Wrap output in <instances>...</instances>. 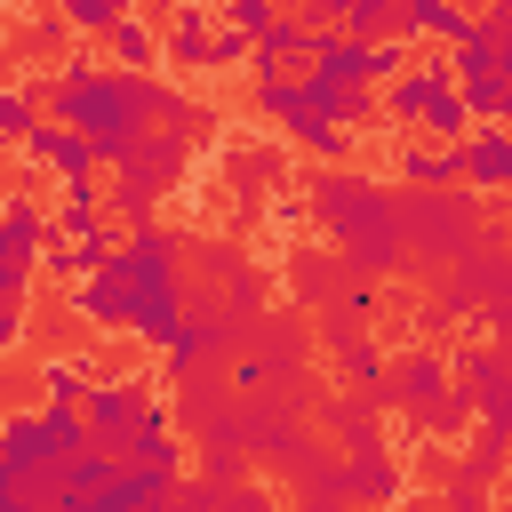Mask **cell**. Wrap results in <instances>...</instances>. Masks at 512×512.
<instances>
[{
	"label": "cell",
	"instance_id": "1",
	"mask_svg": "<svg viewBox=\"0 0 512 512\" xmlns=\"http://www.w3.org/2000/svg\"><path fill=\"white\" fill-rule=\"evenodd\" d=\"M40 120L72 128L96 168H120L128 144L152 128L144 120V72H120V64H96V56H64V72L40 88Z\"/></svg>",
	"mask_w": 512,
	"mask_h": 512
},
{
	"label": "cell",
	"instance_id": "2",
	"mask_svg": "<svg viewBox=\"0 0 512 512\" xmlns=\"http://www.w3.org/2000/svg\"><path fill=\"white\" fill-rule=\"evenodd\" d=\"M312 216H320V232L336 240V256L360 280L400 272V200L376 176H320L312 184Z\"/></svg>",
	"mask_w": 512,
	"mask_h": 512
},
{
	"label": "cell",
	"instance_id": "3",
	"mask_svg": "<svg viewBox=\"0 0 512 512\" xmlns=\"http://www.w3.org/2000/svg\"><path fill=\"white\" fill-rule=\"evenodd\" d=\"M96 272H112L120 288H128V336H144V344H160L176 320H184V272H176V232H160V224H136V232H120V248L96 264Z\"/></svg>",
	"mask_w": 512,
	"mask_h": 512
},
{
	"label": "cell",
	"instance_id": "4",
	"mask_svg": "<svg viewBox=\"0 0 512 512\" xmlns=\"http://www.w3.org/2000/svg\"><path fill=\"white\" fill-rule=\"evenodd\" d=\"M184 160H192V136H184V128H144V136L128 144V160H120V168H112V184H104V200H112L120 232L152 224V208H160V192H176Z\"/></svg>",
	"mask_w": 512,
	"mask_h": 512
},
{
	"label": "cell",
	"instance_id": "5",
	"mask_svg": "<svg viewBox=\"0 0 512 512\" xmlns=\"http://www.w3.org/2000/svg\"><path fill=\"white\" fill-rule=\"evenodd\" d=\"M328 104H336V88H320L312 72H296V80H256V112L280 120L288 144L312 152V160H344V152H352V128H336Z\"/></svg>",
	"mask_w": 512,
	"mask_h": 512
},
{
	"label": "cell",
	"instance_id": "6",
	"mask_svg": "<svg viewBox=\"0 0 512 512\" xmlns=\"http://www.w3.org/2000/svg\"><path fill=\"white\" fill-rule=\"evenodd\" d=\"M384 112H392L400 128H424V136H440V144L472 136V120H464V104H456V88H448V64H440V56H424V64H400V72L384 80Z\"/></svg>",
	"mask_w": 512,
	"mask_h": 512
},
{
	"label": "cell",
	"instance_id": "7",
	"mask_svg": "<svg viewBox=\"0 0 512 512\" xmlns=\"http://www.w3.org/2000/svg\"><path fill=\"white\" fill-rule=\"evenodd\" d=\"M80 424H88V448L128 456V440H136L144 424H168V408H160V392H152L144 376H96L88 400H80Z\"/></svg>",
	"mask_w": 512,
	"mask_h": 512
},
{
	"label": "cell",
	"instance_id": "8",
	"mask_svg": "<svg viewBox=\"0 0 512 512\" xmlns=\"http://www.w3.org/2000/svg\"><path fill=\"white\" fill-rule=\"evenodd\" d=\"M400 64H416L408 40H344L336 24H320L312 32V56H304V72L320 88H384Z\"/></svg>",
	"mask_w": 512,
	"mask_h": 512
},
{
	"label": "cell",
	"instance_id": "9",
	"mask_svg": "<svg viewBox=\"0 0 512 512\" xmlns=\"http://www.w3.org/2000/svg\"><path fill=\"white\" fill-rule=\"evenodd\" d=\"M384 408H408L424 432H456L464 424V400H456V376L440 352H400L384 368Z\"/></svg>",
	"mask_w": 512,
	"mask_h": 512
},
{
	"label": "cell",
	"instance_id": "10",
	"mask_svg": "<svg viewBox=\"0 0 512 512\" xmlns=\"http://www.w3.org/2000/svg\"><path fill=\"white\" fill-rule=\"evenodd\" d=\"M40 240H48V208L32 192H8L0 200V304H24L40 272Z\"/></svg>",
	"mask_w": 512,
	"mask_h": 512
},
{
	"label": "cell",
	"instance_id": "11",
	"mask_svg": "<svg viewBox=\"0 0 512 512\" xmlns=\"http://www.w3.org/2000/svg\"><path fill=\"white\" fill-rule=\"evenodd\" d=\"M456 376H464V384H456V400H464V408H480V432H496V440H504V432H512V384H504L496 344H472V352L456 360Z\"/></svg>",
	"mask_w": 512,
	"mask_h": 512
},
{
	"label": "cell",
	"instance_id": "12",
	"mask_svg": "<svg viewBox=\"0 0 512 512\" xmlns=\"http://www.w3.org/2000/svg\"><path fill=\"white\" fill-rule=\"evenodd\" d=\"M336 472H344L352 512H376V504H392V496H400V464L376 448V432H368V440H352V456H344Z\"/></svg>",
	"mask_w": 512,
	"mask_h": 512
},
{
	"label": "cell",
	"instance_id": "13",
	"mask_svg": "<svg viewBox=\"0 0 512 512\" xmlns=\"http://www.w3.org/2000/svg\"><path fill=\"white\" fill-rule=\"evenodd\" d=\"M464 32H472L464 0H392V40H440V48H456Z\"/></svg>",
	"mask_w": 512,
	"mask_h": 512
},
{
	"label": "cell",
	"instance_id": "14",
	"mask_svg": "<svg viewBox=\"0 0 512 512\" xmlns=\"http://www.w3.org/2000/svg\"><path fill=\"white\" fill-rule=\"evenodd\" d=\"M456 176H464L472 192H504V184H512V136H504V128L456 136Z\"/></svg>",
	"mask_w": 512,
	"mask_h": 512
},
{
	"label": "cell",
	"instance_id": "15",
	"mask_svg": "<svg viewBox=\"0 0 512 512\" xmlns=\"http://www.w3.org/2000/svg\"><path fill=\"white\" fill-rule=\"evenodd\" d=\"M312 32L320 24H304V16H272L264 40H256V80H296L304 56H312Z\"/></svg>",
	"mask_w": 512,
	"mask_h": 512
},
{
	"label": "cell",
	"instance_id": "16",
	"mask_svg": "<svg viewBox=\"0 0 512 512\" xmlns=\"http://www.w3.org/2000/svg\"><path fill=\"white\" fill-rule=\"evenodd\" d=\"M16 152H24V160H40V168H56L64 184H80V176H96V152H88V144H80L72 128H56V120H40V128H32V136H24Z\"/></svg>",
	"mask_w": 512,
	"mask_h": 512
},
{
	"label": "cell",
	"instance_id": "17",
	"mask_svg": "<svg viewBox=\"0 0 512 512\" xmlns=\"http://www.w3.org/2000/svg\"><path fill=\"white\" fill-rule=\"evenodd\" d=\"M232 336H240V320H224V312H200V320H176V328L160 336V352H168L176 368H192V360H216V352H232Z\"/></svg>",
	"mask_w": 512,
	"mask_h": 512
},
{
	"label": "cell",
	"instance_id": "18",
	"mask_svg": "<svg viewBox=\"0 0 512 512\" xmlns=\"http://www.w3.org/2000/svg\"><path fill=\"white\" fill-rule=\"evenodd\" d=\"M200 56H208V8H200V0H176V16H168V40H160V64H176V72H200Z\"/></svg>",
	"mask_w": 512,
	"mask_h": 512
},
{
	"label": "cell",
	"instance_id": "19",
	"mask_svg": "<svg viewBox=\"0 0 512 512\" xmlns=\"http://www.w3.org/2000/svg\"><path fill=\"white\" fill-rule=\"evenodd\" d=\"M72 320H96V328H128V288L112 272H88L72 280Z\"/></svg>",
	"mask_w": 512,
	"mask_h": 512
},
{
	"label": "cell",
	"instance_id": "20",
	"mask_svg": "<svg viewBox=\"0 0 512 512\" xmlns=\"http://www.w3.org/2000/svg\"><path fill=\"white\" fill-rule=\"evenodd\" d=\"M104 40H112V64H120V72H160V40H152L144 16H120Z\"/></svg>",
	"mask_w": 512,
	"mask_h": 512
},
{
	"label": "cell",
	"instance_id": "21",
	"mask_svg": "<svg viewBox=\"0 0 512 512\" xmlns=\"http://www.w3.org/2000/svg\"><path fill=\"white\" fill-rule=\"evenodd\" d=\"M400 184H424V192L456 184V144H408L400 152Z\"/></svg>",
	"mask_w": 512,
	"mask_h": 512
},
{
	"label": "cell",
	"instance_id": "22",
	"mask_svg": "<svg viewBox=\"0 0 512 512\" xmlns=\"http://www.w3.org/2000/svg\"><path fill=\"white\" fill-rule=\"evenodd\" d=\"M88 384H96L88 360H40V392H48V408H80Z\"/></svg>",
	"mask_w": 512,
	"mask_h": 512
},
{
	"label": "cell",
	"instance_id": "23",
	"mask_svg": "<svg viewBox=\"0 0 512 512\" xmlns=\"http://www.w3.org/2000/svg\"><path fill=\"white\" fill-rule=\"evenodd\" d=\"M40 128V88H16V80H0V144H24Z\"/></svg>",
	"mask_w": 512,
	"mask_h": 512
},
{
	"label": "cell",
	"instance_id": "24",
	"mask_svg": "<svg viewBox=\"0 0 512 512\" xmlns=\"http://www.w3.org/2000/svg\"><path fill=\"white\" fill-rule=\"evenodd\" d=\"M16 496H24L32 512H64V504H72V488H64V464H32V472H16Z\"/></svg>",
	"mask_w": 512,
	"mask_h": 512
},
{
	"label": "cell",
	"instance_id": "25",
	"mask_svg": "<svg viewBox=\"0 0 512 512\" xmlns=\"http://www.w3.org/2000/svg\"><path fill=\"white\" fill-rule=\"evenodd\" d=\"M40 432H48V456H56V464H72V456L88 448V424H80V408H40Z\"/></svg>",
	"mask_w": 512,
	"mask_h": 512
},
{
	"label": "cell",
	"instance_id": "26",
	"mask_svg": "<svg viewBox=\"0 0 512 512\" xmlns=\"http://www.w3.org/2000/svg\"><path fill=\"white\" fill-rule=\"evenodd\" d=\"M120 480V456H104V448H80L72 464H64V488L72 496H96V488H112Z\"/></svg>",
	"mask_w": 512,
	"mask_h": 512
},
{
	"label": "cell",
	"instance_id": "27",
	"mask_svg": "<svg viewBox=\"0 0 512 512\" xmlns=\"http://www.w3.org/2000/svg\"><path fill=\"white\" fill-rule=\"evenodd\" d=\"M336 32L344 40H392V0H344Z\"/></svg>",
	"mask_w": 512,
	"mask_h": 512
},
{
	"label": "cell",
	"instance_id": "28",
	"mask_svg": "<svg viewBox=\"0 0 512 512\" xmlns=\"http://www.w3.org/2000/svg\"><path fill=\"white\" fill-rule=\"evenodd\" d=\"M128 16V0H56V24L64 32H112Z\"/></svg>",
	"mask_w": 512,
	"mask_h": 512
},
{
	"label": "cell",
	"instance_id": "29",
	"mask_svg": "<svg viewBox=\"0 0 512 512\" xmlns=\"http://www.w3.org/2000/svg\"><path fill=\"white\" fill-rule=\"evenodd\" d=\"M304 512H352V496H344V472H336V464H304Z\"/></svg>",
	"mask_w": 512,
	"mask_h": 512
},
{
	"label": "cell",
	"instance_id": "30",
	"mask_svg": "<svg viewBox=\"0 0 512 512\" xmlns=\"http://www.w3.org/2000/svg\"><path fill=\"white\" fill-rule=\"evenodd\" d=\"M248 56H256V40H248V32H232V24H224V32H208V56H200V72H240V64H248Z\"/></svg>",
	"mask_w": 512,
	"mask_h": 512
},
{
	"label": "cell",
	"instance_id": "31",
	"mask_svg": "<svg viewBox=\"0 0 512 512\" xmlns=\"http://www.w3.org/2000/svg\"><path fill=\"white\" fill-rule=\"evenodd\" d=\"M216 512H280V496H272V488H256V480H232V488L216 496Z\"/></svg>",
	"mask_w": 512,
	"mask_h": 512
},
{
	"label": "cell",
	"instance_id": "32",
	"mask_svg": "<svg viewBox=\"0 0 512 512\" xmlns=\"http://www.w3.org/2000/svg\"><path fill=\"white\" fill-rule=\"evenodd\" d=\"M64 512H128V496H120V488H96V496H72Z\"/></svg>",
	"mask_w": 512,
	"mask_h": 512
},
{
	"label": "cell",
	"instance_id": "33",
	"mask_svg": "<svg viewBox=\"0 0 512 512\" xmlns=\"http://www.w3.org/2000/svg\"><path fill=\"white\" fill-rule=\"evenodd\" d=\"M24 344V304H0V352Z\"/></svg>",
	"mask_w": 512,
	"mask_h": 512
},
{
	"label": "cell",
	"instance_id": "34",
	"mask_svg": "<svg viewBox=\"0 0 512 512\" xmlns=\"http://www.w3.org/2000/svg\"><path fill=\"white\" fill-rule=\"evenodd\" d=\"M248 8H264V16H296V0H248Z\"/></svg>",
	"mask_w": 512,
	"mask_h": 512
},
{
	"label": "cell",
	"instance_id": "35",
	"mask_svg": "<svg viewBox=\"0 0 512 512\" xmlns=\"http://www.w3.org/2000/svg\"><path fill=\"white\" fill-rule=\"evenodd\" d=\"M136 512H168V496H152V504H136Z\"/></svg>",
	"mask_w": 512,
	"mask_h": 512
}]
</instances>
